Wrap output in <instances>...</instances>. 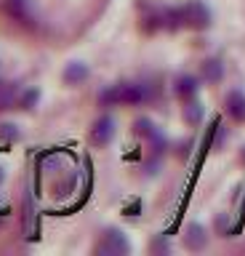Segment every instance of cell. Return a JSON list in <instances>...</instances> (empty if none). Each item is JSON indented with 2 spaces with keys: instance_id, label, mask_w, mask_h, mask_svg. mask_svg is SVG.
<instances>
[{
  "instance_id": "1",
  "label": "cell",
  "mask_w": 245,
  "mask_h": 256,
  "mask_svg": "<svg viewBox=\"0 0 245 256\" xmlns=\"http://www.w3.org/2000/svg\"><path fill=\"white\" fill-rule=\"evenodd\" d=\"M99 99L101 104H141L149 99V91L147 86H139V83H120L101 91Z\"/></svg>"
},
{
  "instance_id": "2",
  "label": "cell",
  "mask_w": 245,
  "mask_h": 256,
  "mask_svg": "<svg viewBox=\"0 0 245 256\" xmlns=\"http://www.w3.org/2000/svg\"><path fill=\"white\" fill-rule=\"evenodd\" d=\"M181 11H184V27H192V30H208L211 27V11L200 0H189Z\"/></svg>"
},
{
  "instance_id": "3",
  "label": "cell",
  "mask_w": 245,
  "mask_h": 256,
  "mask_svg": "<svg viewBox=\"0 0 245 256\" xmlns=\"http://www.w3.org/2000/svg\"><path fill=\"white\" fill-rule=\"evenodd\" d=\"M131 251V246H128V240L123 238V232H117V230H109L104 240H101V246H99V254H107V256H120V254H128Z\"/></svg>"
},
{
  "instance_id": "4",
  "label": "cell",
  "mask_w": 245,
  "mask_h": 256,
  "mask_svg": "<svg viewBox=\"0 0 245 256\" xmlns=\"http://www.w3.org/2000/svg\"><path fill=\"white\" fill-rule=\"evenodd\" d=\"M112 136H115V120L109 118V115L99 118L96 123H93V131H91V139H93V144L104 147V144L112 142Z\"/></svg>"
},
{
  "instance_id": "5",
  "label": "cell",
  "mask_w": 245,
  "mask_h": 256,
  "mask_svg": "<svg viewBox=\"0 0 245 256\" xmlns=\"http://www.w3.org/2000/svg\"><path fill=\"white\" fill-rule=\"evenodd\" d=\"M205 243H208V238H205V230L200 224H189L184 230V246L189 251H200V248H205Z\"/></svg>"
},
{
  "instance_id": "6",
  "label": "cell",
  "mask_w": 245,
  "mask_h": 256,
  "mask_svg": "<svg viewBox=\"0 0 245 256\" xmlns=\"http://www.w3.org/2000/svg\"><path fill=\"white\" fill-rule=\"evenodd\" d=\"M88 80V67L80 62H72V64H67V70H64V83L67 86H80Z\"/></svg>"
},
{
  "instance_id": "7",
  "label": "cell",
  "mask_w": 245,
  "mask_h": 256,
  "mask_svg": "<svg viewBox=\"0 0 245 256\" xmlns=\"http://www.w3.org/2000/svg\"><path fill=\"white\" fill-rule=\"evenodd\" d=\"M227 112L235 120H245V94H240V91L229 94L227 96Z\"/></svg>"
},
{
  "instance_id": "8",
  "label": "cell",
  "mask_w": 245,
  "mask_h": 256,
  "mask_svg": "<svg viewBox=\"0 0 245 256\" xmlns=\"http://www.w3.org/2000/svg\"><path fill=\"white\" fill-rule=\"evenodd\" d=\"M195 94H197V78L179 75L176 78V96H181V99H192Z\"/></svg>"
},
{
  "instance_id": "9",
  "label": "cell",
  "mask_w": 245,
  "mask_h": 256,
  "mask_svg": "<svg viewBox=\"0 0 245 256\" xmlns=\"http://www.w3.org/2000/svg\"><path fill=\"white\" fill-rule=\"evenodd\" d=\"M221 75H224V67H221L219 59H208L203 64V78L208 80V83H219Z\"/></svg>"
},
{
  "instance_id": "10",
  "label": "cell",
  "mask_w": 245,
  "mask_h": 256,
  "mask_svg": "<svg viewBox=\"0 0 245 256\" xmlns=\"http://www.w3.org/2000/svg\"><path fill=\"white\" fill-rule=\"evenodd\" d=\"M184 120L189 126H200V120H203V104L200 102H189L187 107H184Z\"/></svg>"
},
{
  "instance_id": "11",
  "label": "cell",
  "mask_w": 245,
  "mask_h": 256,
  "mask_svg": "<svg viewBox=\"0 0 245 256\" xmlns=\"http://www.w3.org/2000/svg\"><path fill=\"white\" fill-rule=\"evenodd\" d=\"M13 96H16V88H8V86L0 88V110H8L13 104Z\"/></svg>"
},
{
  "instance_id": "12",
  "label": "cell",
  "mask_w": 245,
  "mask_h": 256,
  "mask_svg": "<svg viewBox=\"0 0 245 256\" xmlns=\"http://www.w3.org/2000/svg\"><path fill=\"white\" fill-rule=\"evenodd\" d=\"M136 134H139V136H152V134H155V126H152V120H147V118L136 120Z\"/></svg>"
},
{
  "instance_id": "13",
  "label": "cell",
  "mask_w": 245,
  "mask_h": 256,
  "mask_svg": "<svg viewBox=\"0 0 245 256\" xmlns=\"http://www.w3.org/2000/svg\"><path fill=\"white\" fill-rule=\"evenodd\" d=\"M37 99H40V91H27L24 99H21V107H24V110H32V104H37Z\"/></svg>"
},
{
  "instance_id": "14",
  "label": "cell",
  "mask_w": 245,
  "mask_h": 256,
  "mask_svg": "<svg viewBox=\"0 0 245 256\" xmlns=\"http://www.w3.org/2000/svg\"><path fill=\"white\" fill-rule=\"evenodd\" d=\"M8 6H11V11L16 16H21V14H24V8H27V0H8Z\"/></svg>"
},
{
  "instance_id": "15",
  "label": "cell",
  "mask_w": 245,
  "mask_h": 256,
  "mask_svg": "<svg viewBox=\"0 0 245 256\" xmlns=\"http://www.w3.org/2000/svg\"><path fill=\"white\" fill-rule=\"evenodd\" d=\"M0 134H3L5 139H19V131H16V126H0Z\"/></svg>"
},
{
  "instance_id": "16",
  "label": "cell",
  "mask_w": 245,
  "mask_h": 256,
  "mask_svg": "<svg viewBox=\"0 0 245 256\" xmlns=\"http://www.w3.org/2000/svg\"><path fill=\"white\" fill-rule=\"evenodd\" d=\"M141 211V200H133L131 206H125V216H136Z\"/></svg>"
},
{
  "instance_id": "17",
  "label": "cell",
  "mask_w": 245,
  "mask_h": 256,
  "mask_svg": "<svg viewBox=\"0 0 245 256\" xmlns=\"http://www.w3.org/2000/svg\"><path fill=\"white\" fill-rule=\"evenodd\" d=\"M0 182H3V174H0Z\"/></svg>"
}]
</instances>
